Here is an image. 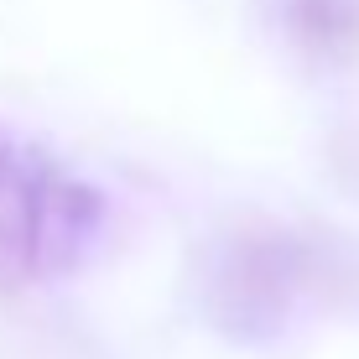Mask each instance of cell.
Here are the masks:
<instances>
[{
	"label": "cell",
	"mask_w": 359,
	"mask_h": 359,
	"mask_svg": "<svg viewBox=\"0 0 359 359\" xmlns=\"http://www.w3.org/2000/svg\"><path fill=\"white\" fill-rule=\"evenodd\" d=\"M11 151H16V146H11V135L0 130V172H6V162H11Z\"/></svg>",
	"instance_id": "5b68a950"
},
{
	"label": "cell",
	"mask_w": 359,
	"mask_h": 359,
	"mask_svg": "<svg viewBox=\"0 0 359 359\" xmlns=\"http://www.w3.org/2000/svg\"><path fill=\"white\" fill-rule=\"evenodd\" d=\"M104 224H109L104 193L47 162L42 182H36L32 271L36 276H68V271H79L94 255V245L104 240Z\"/></svg>",
	"instance_id": "7a4b0ae2"
},
{
	"label": "cell",
	"mask_w": 359,
	"mask_h": 359,
	"mask_svg": "<svg viewBox=\"0 0 359 359\" xmlns=\"http://www.w3.org/2000/svg\"><path fill=\"white\" fill-rule=\"evenodd\" d=\"M297 287H302V250L292 234H234L208 281V318L240 344H266L287 328Z\"/></svg>",
	"instance_id": "6da1fadb"
},
{
	"label": "cell",
	"mask_w": 359,
	"mask_h": 359,
	"mask_svg": "<svg viewBox=\"0 0 359 359\" xmlns=\"http://www.w3.org/2000/svg\"><path fill=\"white\" fill-rule=\"evenodd\" d=\"M281 21L313 57H359V0H281Z\"/></svg>",
	"instance_id": "277c9868"
},
{
	"label": "cell",
	"mask_w": 359,
	"mask_h": 359,
	"mask_svg": "<svg viewBox=\"0 0 359 359\" xmlns=\"http://www.w3.org/2000/svg\"><path fill=\"white\" fill-rule=\"evenodd\" d=\"M47 156L42 151H11L0 172V292L32 281V229H36V182Z\"/></svg>",
	"instance_id": "3957f363"
}]
</instances>
